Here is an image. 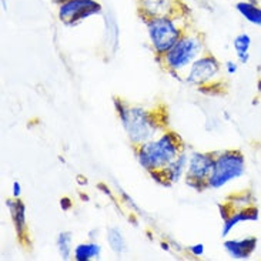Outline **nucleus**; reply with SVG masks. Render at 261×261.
<instances>
[{
    "instance_id": "nucleus-4",
    "label": "nucleus",
    "mask_w": 261,
    "mask_h": 261,
    "mask_svg": "<svg viewBox=\"0 0 261 261\" xmlns=\"http://www.w3.org/2000/svg\"><path fill=\"white\" fill-rule=\"evenodd\" d=\"M203 42L196 36H181L171 49L163 55V62L171 71H181L203 55Z\"/></svg>"
},
{
    "instance_id": "nucleus-11",
    "label": "nucleus",
    "mask_w": 261,
    "mask_h": 261,
    "mask_svg": "<svg viewBox=\"0 0 261 261\" xmlns=\"http://www.w3.org/2000/svg\"><path fill=\"white\" fill-rule=\"evenodd\" d=\"M6 207L9 208L10 217L13 221L14 230L19 239L26 237L28 234V220H26V205L20 198H9L6 201Z\"/></svg>"
},
{
    "instance_id": "nucleus-18",
    "label": "nucleus",
    "mask_w": 261,
    "mask_h": 261,
    "mask_svg": "<svg viewBox=\"0 0 261 261\" xmlns=\"http://www.w3.org/2000/svg\"><path fill=\"white\" fill-rule=\"evenodd\" d=\"M57 251L63 260H69L73 254V234L70 231H62L57 236Z\"/></svg>"
},
{
    "instance_id": "nucleus-15",
    "label": "nucleus",
    "mask_w": 261,
    "mask_h": 261,
    "mask_svg": "<svg viewBox=\"0 0 261 261\" xmlns=\"http://www.w3.org/2000/svg\"><path fill=\"white\" fill-rule=\"evenodd\" d=\"M236 10L251 24L261 28V7L253 0H244L236 5Z\"/></svg>"
},
{
    "instance_id": "nucleus-10",
    "label": "nucleus",
    "mask_w": 261,
    "mask_h": 261,
    "mask_svg": "<svg viewBox=\"0 0 261 261\" xmlns=\"http://www.w3.org/2000/svg\"><path fill=\"white\" fill-rule=\"evenodd\" d=\"M260 219V212L254 205L244 207L234 210L226 220H223V228H221V236L227 237L241 223H250V221H258Z\"/></svg>"
},
{
    "instance_id": "nucleus-23",
    "label": "nucleus",
    "mask_w": 261,
    "mask_h": 261,
    "mask_svg": "<svg viewBox=\"0 0 261 261\" xmlns=\"http://www.w3.org/2000/svg\"><path fill=\"white\" fill-rule=\"evenodd\" d=\"M55 3H57V5H62V3H64L66 0H53Z\"/></svg>"
},
{
    "instance_id": "nucleus-9",
    "label": "nucleus",
    "mask_w": 261,
    "mask_h": 261,
    "mask_svg": "<svg viewBox=\"0 0 261 261\" xmlns=\"http://www.w3.org/2000/svg\"><path fill=\"white\" fill-rule=\"evenodd\" d=\"M258 240L254 236L224 241V250L233 260H248L257 250Z\"/></svg>"
},
{
    "instance_id": "nucleus-22",
    "label": "nucleus",
    "mask_w": 261,
    "mask_h": 261,
    "mask_svg": "<svg viewBox=\"0 0 261 261\" xmlns=\"http://www.w3.org/2000/svg\"><path fill=\"white\" fill-rule=\"evenodd\" d=\"M60 205H62V208H63V210H66V212H67V210H69V208L71 207V201L69 200V198H62Z\"/></svg>"
},
{
    "instance_id": "nucleus-1",
    "label": "nucleus",
    "mask_w": 261,
    "mask_h": 261,
    "mask_svg": "<svg viewBox=\"0 0 261 261\" xmlns=\"http://www.w3.org/2000/svg\"><path fill=\"white\" fill-rule=\"evenodd\" d=\"M181 140L176 133L166 132L137 147V160L147 171H162L181 153Z\"/></svg>"
},
{
    "instance_id": "nucleus-14",
    "label": "nucleus",
    "mask_w": 261,
    "mask_h": 261,
    "mask_svg": "<svg viewBox=\"0 0 261 261\" xmlns=\"http://www.w3.org/2000/svg\"><path fill=\"white\" fill-rule=\"evenodd\" d=\"M101 255V247L96 241L80 243L73 250V258L76 261L99 260Z\"/></svg>"
},
{
    "instance_id": "nucleus-7",
    "label": "nucleus",
    "mask_w": 261,
    "mask_h": 261,
    "mask_svg": "<svg viewBox=\"0 0 261 261\" xmlns=\"http://www.w3.org/2000/svg\"><path fill=\"white\" fill-rule=\"evenodd\" d=\"M99 13L101 5L96 0H66L59 5V19L67 26H74Z\"/></svg>"
},
{
    "instance_id": "nucleus-24",
    "label": "nucleus",
    "mask_w": 261,
    "mask_h": 261,
    "mask_svg": "<svg viewBox=\"0 0 261 261\" xmlns=\"http://www.w3.org/2000/svg\"><path fill=\"white\" fill-rule=\"evenodd\" d=\"M258 90H261V80L258 82Z\"/></svg>"
},
{
    "instance_id": "nucleus-5",
    "label": "nucleus",
    "mask_w": 261,
    "mask_h": 261,
    "mask_svg": "<svg viewBox=\"0 0 261 261\" xmlns=\"http://www.w3.org/2000/svg\"><path fill=\"white\" fill-rule=\"evenodd\" d=\"M150 43L157 55L163 56L167 53L181 37V29L177 26L174 19L170 16L150 17L146 21Z\"/></svg>"
},
{
    "instance_id": "nucleus-21",
    "label": "nucleus",
    "mask_w": 261,
    "mask_h": 261,
    "mask_svg": "<svg viewBox=\"0 0 261 261\" xmlns=\"http://www.w3.org/2000/svg\"><path fill=\"white\" fill-rule=\"evenodd\" d=\"M12 187H13V189H12V191H13V197L14 198H20V196H21L20 183H19V181H14Z\"/></svg>"
},
{
    "instance_id": "nucleus-2",
    "label": "nucleus",
    "mask_w": 261,
    "mask_h": 261,
    "mask_svg": "<svg viewBox=\"0 0 261 261\" xmlns=\"http://www.w3.org/2000/svg\"><path fill=\"white\" fill-rule=\"evenodd\" d=\"M114 107L128 140L134 146H141L154 139L160 124L151 112L140 106H128L120 99H114Z\"/></svg>"
},
{
    "instance_id": "nucleus-6",
    "label": "nucleus",
    "mask_w": 261,
    "mask_h": 261,
    "mask_svg": "<svg viewBox=\"0 0 261 261\" xmlns=\"http://www.w3.org/2000/svg\"><path fill=\"white\" fill-rule=\"evenodd\" d=\"M216 155L212 153L194 151L189 157V164L186 170V183L194 190L208 189L207 180L212 176Z\"/></svg>"
},
{
    "instance_id": "nucleus-8",
    "label": "nucleus",
    "mask_w": 261,
    "mask_h": 261,
    "mask_svg": "<svg viewBox=\"0 0 261 261\" xmlns=\"http://www.w3.org/2000/svg\"><path fill=\"white\" fill-rule=\"evenodd\" d=\"M220 66L219 60L212 55H204L200 56L189 67V73L186 76V82L190 86H203L212 82L213 79L219 76Z\"/></svg>"
},
{
    "instance_id": "nucleus-17",
    "label": "nucleus",
    "mask_w": 261,
    "mask_h": 261,
    "mask_svg": "<svg viewBox=\"0 0 261 261\" xmlns=\"http://www.w3.org/2000/svg\"><path fill=\"white\" fill-rule=\"evenodd\" d=\"M234 50H236V56L237 60L241 64H247L250 60V47H251V37L247 33H240L236 36L233 40Z\"/></svg>"
},
{
    "instance_id": "nucleus-12",
    "label": "nucleus",
    "mask_w": 261,
    "mask_h": 261,
    "mask_svg": "<svg viewBox=\"0 0 261 261\" xmlns=\"http://www.w3.org/2000/svg\"><path fill=\"white\" fill-rule=\"evenodd\" d=\"M187 164H189V157H187V154H186L184 151H181V153L176 157V160L171 163V164H169V167H166L164 170H162L163 176L166 178L167 186L178 183V181L181 180V177L186 176Z\"/></svg>"
},
{
    "instance_id": "nucleus-20",
    "label": "nucleus",
    "mask_w": 261,
    "mask_h": 261,
    "mask_svg": "<svg viewBox=\"0 0 261 261\" xmlns=\"http://www.w3.org/2000/svg\"><path fill=\"white\" fill-rule=\"evenodd\" d=\"M224 69H226V73L227 74H236V71H237V69H239V66H237V63L236 62H226V64H224Z\"/></svg>"
},
{
    "instance_id": "nucleus-16",
    "label": "nucleus",
    "mask_w": 261,
    "mask_h": 261,
    "mask_svg": "<svg viewBox=\"0 0 261 261\" xmlns=\"http://www.w3.org/2000/svg\"><path fill=\"white\" fill-rule=\"evenodd\" d=\"M106 239L114 254L121 255L127 251V243H126V239H124V236H123V233H121V230L119 227H109L107 228Z\"/></svg>"
},
{
    "instance_id": "nucleus-3",
    "label": "nucleus",
    "mask_w": 261,
    "mask_h": 261,
    "mask_svg": "<svg viewBox=\"0 0 261 261\" xmlns=\"http://www.w3.org/2000/svg\"><path fill=\"white\" fill-rule=\"evenodd\" d=\"M246 173V159L239 150H226L216 154L212 176L208 177V189L219 190L231 181L239 180Z\"/></svg>"
},
{
    "instance_id": "nucleus-13",
    "label": "nucleus",
    "mask_w": 261,
    "mask_h": 261,
    "mask_svg": "<svg viewBox=\"0 0 261 261\" xmlns=\"http://www.w3.org/2000/svg\"><path fill=\"white\" fill-rule=\"evenodd\" d=\"M140 7L143 14L150 19V17L170 16L174 6L171 0H140Z\"/></svg>"
},
{
    "instance_id": "nucleus-19",
    "label": "nucleus",
    "mask_w": 261,
    "mask_h": 261,
    "mask_svg": "<svg viewBox=\"0 0 261 261\" xmlns=\"http://www.w3.org/2000/svg\"><path fill=\"white\" fill-rule=\"evenodd\" d=\"M189 251H190L191 254L194 255V257H201V255L204 254V251H205L204 244H203V243H198V244L190 246V247H189Z\"/></svg>"
}]
</instances>
